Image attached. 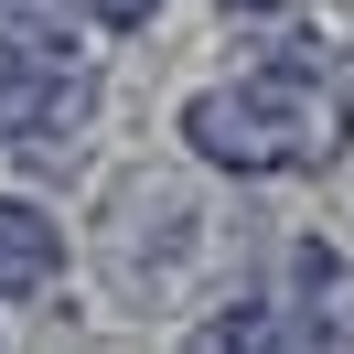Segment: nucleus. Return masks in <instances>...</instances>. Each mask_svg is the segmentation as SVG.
<instances>
[{
    "mask_svg": "<svg viewBox=\"0 0 354 354\" xmlns=\"http://www.w3.org/2000/svg\"><path fill=\"white\" fill-rule=\"evenodd\" d=\"M65 268H75L65 225L32 194H0V301H44V290H65Z\"/></svg>",
    "mask_w": 354,
    "mask_h": 354,
    "instance_id": "f03ea898",
    "label": "nucleus"
},
{
    "mask_svg": "<svg viewBox=\"0 0 354 354\" xmlns=\"http://www.w3.org/2000/svg\"><path fill=\"white\" fill-rule=\"evenodd\" d=\"M86 11H97V32H140V22L161 11V0H86Z\"/></svg>",
    "mask_w": 354,
    "mask_h": 354,
    "instance_id": "7ed1b4c3",
    "label": "nucleus"
},
{
    "mask_svg": "<svg viewBox=\"0 0 354 354\" xmlns=\"http://www.w3.org/2000/svg\"><path fill=\"white\" fill-rule=\"evenodd\" d=\"M225 11H247V22H258V11H290V0H225Z\"/></svg>",
    "mask_w": 354,
    "mask_h": 354,
    "instance_id": "20e7f679",
    "label": "nucleus"
},
{
    "mask_svg": "<svg viewBox=\"0 0 354 354\" xmlns=\"http://www.w3.org/2000/svg\"><path fill=\"white\" fill-rule=\"evenodd\" d=\"M172 140L204 161L215 183H301L333 172L354 140V97L322 54H258V65L215 75L172 108Z\"/></svg>",
    "mask_w": 354,
    "mask_h": 354,
    "instance_id": "f257e3e1",
    "label": "nucleus"
}]
</instances>
